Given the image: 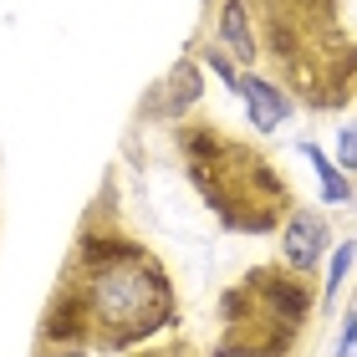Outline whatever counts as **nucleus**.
Returning a JSON list of instances; mask_svg holds the SVG:
<instances>
[{"instance_id": "nucleus-1", "label": "nucleus", "mask_w": 357, "mask_h": 357, "mask_svg": "<svg viewBox=\"0 0 357 357\" xmlns=\"http://www.w3.org/2000/svg\"><path fill=\"white\" fill-rule=\"evenodd\" d=\"M174 321H178V296L169 271L118 220L107 189L72 235V250L36 321V347L128 352L153 342Z\"/></svg>"}, {"instance_id": "nucleus-2", "label": "nucleus", "mask_w": 357, "mask_h": 357, "mask_svg": "<svg viewBox=\"0 0 357 357\" xmlns=\"http://www.w3.org/2000/svg\"><path fill=\"white\" fill-rule=\"evenodd\" d=\"M342 6L347 0H245L261 67L291 102L327 112L357 97V36Z\"/></svg>"}, {"instance_id": "nucleus-3", "label": "nucleus", "mask_w": 357, "mask_h": 357, "mask_svg": "<svg viewBox=\"0 0 357 357\" xmlns=\"http://www.w3.org/2000/svg\"><path fill=\"white\" fill-rule=\"evenodd\" d=\"M178 158L220 230L271 235L296 209V194L286 174L271 164V153L220 123H178Z\"/></svg>"}, {"instance_id": "nucleus-4", "label": "nucleus", "mask_w": 357, "mask_h": 357, "mask_svg": "<svg viewBox=\"0 0 357 357\" xmlns=\"http://www.w3.org/2000/svg\"><path fill=\"white\" fill-rule=\"evenodd\" d=\"M321 296L312 271L296 266H250L220 296V347L215 357H301Z\"/></svg>"}, {"instance_id": "nucleus-5", "label": "nucleus", "mask_w": 357, "mask_h": 357, "mask_svg": "<svg viewBox=\"0 0 357 357\" xmlns=\"http://www.w3.org/2000/svg\"><path fill=\"white\" fill-rule=\"evenodd\" d=\"M321 255H327V220L317 209H291V220L281 225V261L296 271H312Z\"/></svg>"}, {"instance_id": "nucleus-6", "label": "nucleus", "mask_w": 357, "mask_h": 357, "mask_svg": "<svg viewBox=\"0 0 357 357\" xmlns=\"http://www.w3.org/2000/svg\"><path fill=\"white\" fill-rule=\"evenodd\" d=\"M235 92H240V102H245V112H250V123H255V133H261V138H271L275 128L291 118V107H296L281 87L271 82V77H255V72H250V77H240V87H235Z\"/></svg>"}, {"instance_id": "nucleus-7", "label": "nucleus", "mask_w": 357, "mask_h": 357, "mask_svg": "<svg viewBox=\"0 0 357 357\" xmlns=\"http://www.w3.org/2000/svg\"><path fill=\"white\" fill-rule=\"evenodd\" d=\"M215 46L225 56L245 61V67H261V52H255V26H250V10L245 0H220V15H215Z\"/></svg>"}, {"instance_id": "nucleus-8", "label": "nucleus", "mask_w": 357, "mask_h": 357, "mask_svg": "<svg viewBox=\"0 0 357 357\" xmlns=\"http://www.w3.org/2000/svg\"><path fill=\"white\" fill-rule=\"evenodd\" d=\"M164 107H158V112H169V118H178V112H189L194 102H199V67H194V61L184 56V61H178V67L169 72V82H164Z\"/></svg>"}, {"instance_id": "nucleus-9", "label": "nucleus", "mask_w": 357, "mask_h": 357, "mask_svg": "<svg viewBox=\"0 0 357 357\" xmlns=\"http://www.w3.org/2000/svg\"><path fill=\"white\" fill-rule=\"evenodd\" d=\"M301 153L312 158V169H317V178H321V194H327V204H352V194H357V189L347 184V174L337 169L332 158L317 149V143H301Z\"/></svg>"}, {"instance_id": "nucleus-10", "label": "nucleus", "mask_w": 357, "mask_h": 357, "mask_svg": "<svg viewBox=\"0 0 357 357\" xmlns=\"http://www.w3.org/2000/svg\"><path fill=\"white\" fill-rule=\"evenodd\" d=\"M352 261H357V240H342V245L332 250V266H327V286H321V306H332L342 296V281L352 275Z\"/></svg>"}, {"instance_id": "nucleus-11", "label": "nucleus", "mask_w": 357, "mask_h": 357, "mask_svg": "<svg viewBox=\"0 0 357 357\" xmlns=\"http://www.w3.org/2000/svg\"><path fill=\"white\" fill-rule=\"evenodd\" d=\"M337 169L357 174V123H347L342 133H337Z\"/></svg>"}, {"instance_id": "nucleus-12", "label": "nucleus", "mask_w": 357, "mask_h": 357, "mask_svg": "<svg viewBox=\"0 0 357 357\" xmlns=\"http://www.w3.org/2000/svg\"><path fill=\"white\" fill-rule=\"evenodd\" d=\"M204 56H209V67H215V72H220V82H225V87H240V72L230 67V56H225V52H220V46H209V52H204Z\"/></svg>"}, {"instance_id": "nucleus-13", "label": "nucleus", "mask_w": 357, "mask_h": 357, "mask_svg": "<svg viewBox=\"0 0 357 357\" xmlns=\"http://www.w3.org/2000/svg\"><path fill=\"white\" fill-rule=\"evenodd\" d=\"M352 352H357V312H347L342 337H337V357H352Z\"/></svg>"}, {"instance_id": "nucleus-14", "label": "nucleus", "mask_w": 357, "mask_h": 357, "mask_svg": "<svg viewBox=\"0 0 357 357\" xmlns=\"http://www.w3.org/2000/svg\"><path fill=\"white\" fill-rule=\"evenodd\" d=\"M36 357H92L87 347H36Z\"/></svg>"}, {"instance_id": "nucleus-15", "label": "nucleus", "mask_w": 357, "mask_h": 357, "mask_svg": "<svg viewBox=\"0 0 357 357\" xmlns=\"http://www.w3.org/2000/svg\"><path fill=\"white\" fill-rule=\"evenodd\" d=\"M138 357H189L184 347H158V352H138Z\"/></svg>"}]
</instances>
